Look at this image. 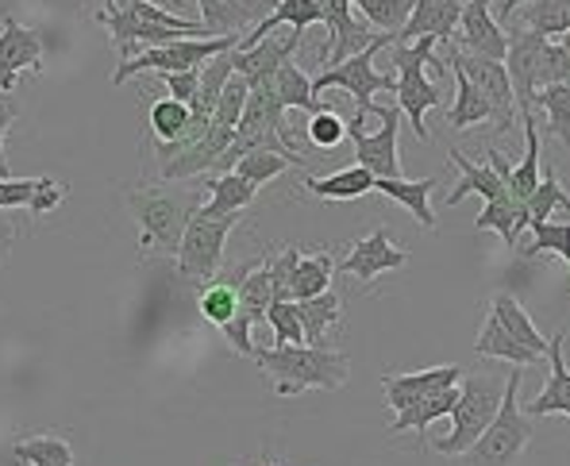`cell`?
<instances>
[{
	"label": "cell",
	"mask_w": 570,
	"mask_h": 466,
	"mask_svg": "<svg viewBox=\"0 0 570 466\" xmlns=\"http://www.w3.org/2000/svg\"><path fill=\"white\" fill-rule=\"evenodd\" d=\"M397 43V36H374L371 47L351 58H343L340 66H328V70H321L313 78V93H328V89H343V93L351 97V101L358 105V112L347 120V128H366V116H374V93H393L397 89V73H379L374 70V58L385 47Z\"/></svg>",
	"instance_id": "277c9868"
},
{
	"label": "cell",
	"mask_w": 570,
	"mask_h": 466,
	"mask_svg": "<svg viewBox=\"0 0 570 466\" xmlns=\"http://www.w3.org/2000/svg\"><path fill=\"white\" fill-rule=\"evenodd\" d=\"M448 70L455 73V105H451V112H448L451 128L466 131V128H474V123L490 120V105H485V97L471 86V78H466L459 66H448Z\"/></svg>",
	"instance_id": "8d00e7d4"
},
{
	"label": "cell",
	"mask_w": 570,
	"mask_h": 466,
	"mask_svg": "<svg viewBox=\"0 0 570 466\" xmlns=\"http://www.w3.org/2000/svg\"><path fill=\"white\" fill-rule=\"evenodd\" d=\"M490 313L501 320V328L509 331V336L517 339L521 347H528V351H535L540 359H548V339L540 336V328L532 324V316H528V309L521 301H517L513 294H498L490 301Z\"/></svg>",
	"instance_id": "83f0119b"
},
{
	"label": "cell",
	"mask_w": 570,
	"mask_h": 466,
	"mask_svg": "<svg viewBox=\"0 0 570 466\" xmlns=\"http://www.w3.org/2000/svg\"><path fill=\"white\" fill-rule=\"evenodd\" d=\"M239 216H193L186 236H181L178 247V270L186 281H197V286H208V281L220 274L224 266V247H228V236L236 231Z\"/></svg>",
	"instance_id": "ba28073f"
},
{
	"label": "cell",
	"mask_w": 570,
	"mask_h": 466,
	"mask_svg": "<svg viewBox=\"0 0 570 466\" xmlns=\"http://www.w3.org/2000/svg\"><path fill=\"white\" fill-rule=\"evenodd\" d=\"M200 181H205V189H208L205 205H200V216H236L255 201V194H258L239 173H216V178L205 173Z\"/></svg>",
	"instance_id": "d4e9b609"
},
{
	"label": "cell",
	"mask_w": 570,
	"mask_h": 466,
	"mask_svg": "<svg viewBox=\"0 0 570 466\" xmlns=\"http://www.w3.org/2000/svg\"><path fill=\"white\" fill-rule=\"evenodd\" d=\"M12 244H16V228H12V220H4V212H0V266L12 255Z\"/></svg>",
	"instance_id": "f907efd6"
},
{
	"label": "cell",
	"mask_w": 570,
	"mask_h": 466,
	"mask_svg": "<svg viewBox=\"0 0 570 466\" xmlns=\"http://www.w3.org/2000/svg\"><path fill=\"white\" fill-rule=\"evenodd\" d=\"M559 47H563V51L570 54V31H567V36H563V39H559Z\"/></svg>",
	"instance_id": "11a10c76"
},
{
	"label": "cell",
	"mask_w": 570,
	"mask_h": 466,
	"mask_svg": "<svg viewBox=\"0 0 570 466\" xmlns=\"http://www.w3.org/2000/svg\"><path fill=\"white\" fill-rule=\"evenodd\" d=\"M16 116H20L16 93H0V178H12V173H8V158H4V136H8V128H12Z\"/></svg>",
	"instance_id": "681fc988"
},
{
	"label": "cell",
	"mask_w": 570,
	"mask_h": 466,
	"mask_svg": "<svg viewBox=\"0 0 570 466\" xmlns=\"http://www.w3.org/2000/svg\"><path fill=\"white\" fill-rule=\"evenodd\" d=\"M513 16L543 39H563L570 31V0H528Z\"/></svg>",
	"instance_id": "836d02e7"
},
{
	"label": "cell",
	"mask_w": 570,
	"mask_h": 466,
	"mask_svg": "<svg viewBox=\"0 0 570 466\" xmlns=\"http://www.w3.org/2000/svg\"><path fill=\"white\" fill-rule=\"evenodd\" d=\"M12 452L28 466H73V447L62 436H50V432L12 439Z\"/></svg>",
	"instance_id": "d590c367"
},
{
	"label": "cell",
	"mask_w": 570,
	"mask_h": 466,
	"mask_svg": "<svg viewBox=\"0 0 570 466\" xmlns=\"http://www.w3.org/2000/svg\"><path fill=\"white\" fill-rule=\"evenodd\" d=\"M374 116L382 120L379 131L347 128V139L355 143V166H363L366 173H374V181L382 178H401L397 162V131H401V112L397 105H374Z\"/></svg>",
	"instance_id": "30bf717a"
},
{
	"label": "cell",
	"mask_w": 570,
	"mask_h": 466,
	"mask_svg": "<svg viewBox=\"0 0 570 466\" xmlns=\"http://www.w3.org/2000/svg\"><path fill=\"white\" fill-rule=\"evenodd\" d=\"M463 16V0H413L405 28L397 31V43H416V39H435V43H451Z\"/></svg>",
	"instance_id": "ffe728a7"
},
{
	"label": "cell",
	"mask_w": 570,
	"mask_h": 466,
	"mask_svg": "<svg viewBox=\"0 0 570 466\" xmlns=\"http://www.w3.org/2000/svg\"><path fill=\"white\" fill-rule=\"evenodd\" d=\"M451 162H455L459 170H463V178H459V186L448 194V205H451V208L463 205L471 194H478V197H482V201H505V197H509L505 181H501L498 173L490 170V162L474 166L471 158H466L463 151H451Z\"/></svg>",
	"instance_id": "cb8c5ba5"
},
{
	"label": "cell",
	"mask_w": 570,
	"mask_h": 466,
	"mask_svg": "<svg viewBox=\"0 0 570 466\" xmlns=\"http://www.w3.org/2000/svg\"><path fill=\"white\" fill-rule=\"evenodd\" d=\"M0 466H28V463L12 452V444H4V447H0Z\"/></svg>",
	"instance_id": "f5cc1de1"
},
{
	"label": "cell",
	"mask_w": 570,
	"mask_h": 466,
	"mask_svg": "<svg viewBox=\"0 0 570 466\" xmlns=\"http://www.w3.org/2000/svg\"><path fill=\"white\" fill-rule=\"evenodd\" d=\"M528 224L532 220H551V212L556 208H570V197H567V189H563V181H559V173L551 170H543L540 166V186H535V194L528 197Z\"/></svg>",
	"instance_id": "f35d334b"
},
{
	"label": "cell",
	"mask_w": 570,
	"mask_h": 466,
	"mask_svg": "<svg viewBox=\"0 0 570 466\" xmlns=\"http://www.w3.org/2000/svg\"><path fill=\"white\" fill-rule=\"evenodd\" d=\"M455 401H459V386H448V389H440V394L424 397V401H416L413 409L397 413L390 436H401V432H428L440 416H451Z\"/></svg>",
	"instance_id": "e575fe53"
},
{
	"label": "cell",
	"mask_w": 570,
	"mask_h": 466,
	"mask_svg": "<svg viewBox=\"0 0 570 466\" xmlns=\"http://www.w3.org/2000/svg\"><path fill=\"white\" fill-rule=\"evenodd\" d=\"M301 39H305V36H301V31H293V28L278 31V36L258 39V43L247 47V51H236V73L247 81V86H250V81H271L285 62H293Z\"/></svg>",
	"instance_id": "ac0fdd59"
},
{
	"label": "cell",
	"mask_w": 570,
	"mask_h": 466,
	"mask_svg": "<svg viewBox=\"0 0 570 466\" xmlns=\"http://www.w3.org/2000/svg\"><path fill=\"white\" fill-rule=\"evenodd\" d=\"M266 324L274 328V347H297L305 344V331H301V316L293 301H271L266 309Z\"/></svg>",
	"instance_id": "ee69618b"
},
{
	"label": "cell",
	"mask_w": 570,
	"mask_h": 466,
	"mask_svg": "<svg viewBox=\"0 0 570 466\" xmlns=\"http://www.w3.org/2000/svg\"><path fill=\"white\" fill-rule=\"evenodd\" d=\"M563 86H567V89H570V78H567V81H563Z\"/></svg>",
	"instance_id": "9f6ffc18"
},
{
	"label": "cell",
	"mask_w": 570,
	"mask_h": 466,
	"mask_svg": "<svg viewBox=\"0 0 570 466\" xmlns=\"http://www.w3.org/2000/svg\"><path fill=\"white\" fill-rule=\"evenodd\" d=\"M548 39L535 31H509V51H505V73L513 86V101L521 112H532L535 97V70H540V54Z\"/></svg>",
	"instance_id": "e0dca14e"
},
{
	"label": "cell",
	"mask_w": 570,
	"mask_h": 466,
	"mask_svg": "<svg viewBox=\"0 0 570 466\" xmlns=\"http://www.w3.org/2000/svg\"><path fill=\"white\" fill-rule=\"evenodd\" d=\"M474 355H482V359H501V363H513V366H540L543 359L535 351H528V347L517 344L513 336H509L505 328H501V320L498 316H485V324H482V331H478V339H474Z\"/></svg>",
	"instance_id": "484cf974"
},
{
	"label": "cell",
	"mask_w": 570,
	"mask_h": 466,
	"mask_svg": "<svg viewBox=\"0 0 570 466\" xmlns=\"http://www.w3.org/2000/svg\"><path fill=\"white\" fill-rule=\"evenodd\" d=\"M548 386L532 397L528 405H521L524 416H570V366L563 355V336L548 339Z\"/></svg>",
	"instance_id": "7402d4cb"
},
{
	"label": "cell",
	"mask_w": 570,
	"mask_h": 466,
	"mask_svg": "<svg viewBox=\"0 0 570 466\" xmlns=\"http://www.w3.org/2000/svg\"><path fill=\"white\" fill-rule=\"evenodd\" d=\"M297 305L301 316V331H305V344L308 347H328V331L340 324L343 316V301L340 294H321V297H308V301H293Z\"/></svg>",
	"instance_id": "f1b7e54d"
},
{
	"label": "cell",
	"mask_w": 570,
	"mask_h": 466,
	"mask_svg": "<svg viewBox=\"0 0 570 466\" xmlns=\"http://www.w3.org/2000/svg\"><path fill=\"white\" fill-rule=\"evenodd\" d=\"M43 178H0V212H12V208H28L31 197L39 194Z\"/></svg>",
	"instance_id": "bcb514c9"
},
{
	"label": "cell",
	"mask_w": 570,
	"mask_h": 466,
	"mask_svg": "<svg viewBox=\"0 0 570 466\" xmlns=\"http://www.w3.org/2000/svg\"><path fill=\"white\" fill-rule=\"evenodd\" d=\"M250 359L274 381L278 397H297L305 389H340L351 378V359L332 347H255Z\"/></svg>",
	"instance_id": "7a4b0ae2"
},
{
	"label": "cell",
	"mask_w": 570,
	"mask_h": 466,
	"mask_svg": "<svg viewBox=\"0 0 570 466\" xmlns=\"http://www.w3.org/2000/svg\"><path fill=\"white\" fill-rule=\"evenodd\" d=\"M405 262H409V251H405V247H397V244L390 239V231L379 228V231H371L366 239H358V244H351V251L343 255L335 270H340V274H351L355 281L371 286L374 278H382V274H390V270H401Z\"/></svg>",
	"instance_id": "5bb4252c"
},
{
	"label": "cell",
	"mask_w": 570,
	"mask_h": 466,
	"mask_svg": "<svg viewBox=\"0 0 570 466\" xmlns=\"http://www.w3.org/2000/svg\"><path fill=\"white\" fill-rule=\"evenodd\" d=\"M255 466H282V463H278V459H271V455H263V459H258Z\"/></svg>",
	"instance_id": "db71d44e"
},
{
	"label": "cell",
	"mask_w": 570,
	"mask_h": 466,
	"mask_svg": "<svg viewBox=\"0 0 570 466\" xmlns=\"http://www.w3.org/2000/svg\"><path fill=\"white\" fill-rule=\"evenodd\" d=\"M532 247L524 255H556L570 266V220L556 224V220H532Z\"/></svg>",
	"instance_id": "ab89813d"
},
{
	"label": "cell",
	"mask_w": 570,
	"mask_h": 466,
	"mask_svg": "<svg viewBox=\"0 0 570 466\" xmlns=\"http://www.w3.org/2000/svg\"><path fill=\"white\" fill-rule=\"evenodd\" d=\"M271 89H274V97H278L282 108H301V112H308V116L324 108L321 97L313 93V78H308L297 62H285L282 70L271 78Z\"/></svg>",
	"instance_id": "d6a6232c"
},
{
	"label": "cell",
	"mask_w": 570,
	"mask_h": 466,
	"mask_svg": "<svg viewBox=\"0 0 570 466\" xmlns=\"http://www.w3.org/2000/svg\"><path fill=\"white\" fill-rule=\"evenodd\" d=\"M289 166H293L289 158H282V155H274V151H250V155L239 158L232 173H239L243 181H250L255 189H263L266 181H274L278 173L289 170Z\"/></svg>",
	"instance_id": "b9f144b4"
},
{
	"label": "cell",
	"mask_w": 570,
	"mask_h": 466,
	"mask_svg": "<svg viewBox=\"0 0 570 466\" xmlns=\"http://www.w3.org/2000/svg\"><path fill=\"white\" fill-rule=\"evenodd\" d=\"M521 123H524V158L521 166H513V173H509L505 189L513 201L528 205V197L535 194V186H540V128H535V116L532 112H521Z\"/></svg>",
	"instance_id": "f546056e"
},
{
	"label": "cell",
	"mask_w": 570,
	"mask_h": 466,
	"mask_svg": "<svg viewBox=\"0 0 570 466\" xmlns=\"http://www.w3.org/2000/svg\"><path fill=\"white\" fill-rule=\"evenodd\" d=\"M567 78H570V54L548 39V47H543V54H540V70H535V89L563 86Z\"/></svg>",
	"instance_id": "f6af8a7d"
},
{
	"label": "cell",
	"mask_w": 570,
	"mask_h": 466,
	"mask_svg": "<svg viewBox=\"0 0 570 466\" xmlns=\"http://www.w3.org/2000/svg\"><path fill=\"white\" fill-rule=\"evenodd\" d=\"M305 189L321 201H358V197L374 194V173H366L363 166H347L328 178H305Z\"/></svg>",
	"instance_id": "4dcf8cb0"
},
{
	"label": "cell",
	"mask_w": 570,
	"mask_h": 466,
	"mask_svg": "<svg viewBox=\"0 0 570 466\" xmlns=\"http://www.w3.org/2000/svg\"><path fill=\"white\" fill-rule=\"evenodd\" d=\"M321 4V23L332 31V43H328V66H340L343 58L358 54L371 47L374 31L366 20H358L355 8H351V0H316Z\"/></svg>",
	"instance_id": "2e32d148"
},
{
	"label": "cell",
	"mask_w": 570,
	"mask_h": 466,
	"mask_svg": "<svg viewBox=\"0 0 570 466\" xmlns=\"http://www.w3.org/2000/svg\"><path fill=\"white\" fill-rule=\"evenodd\" d=\"M43 36L4 16V23H0V93H16L20 73L43 70Z\"/></svg>",
	"instance_id": "4fadbf2b"
},
{
	"label": "cell",
	"mask_w": 570,
	"mask_h": 466,
	"mask_svg": "<svg viewBox=\"0 0 570 466\" xmlns=\"http://www.w3.org/2000/svg\"><path fill=\"white\" fill-rule=\"evenodd\" d=\"M490 4H493V0H466L463 16H459L455 36H451V47H459L463 54L490 58V62H505L509 31L493 20Z\"/></svg>",
	"instance_id": "7c38bea8"
},
{
	"label": "cell",
	"mask_w": 570,
	"mask_h": 466,
	"mask_svg": "<svg viewBox=\"0 0 570 466\" xmlns=\"http://www.w3.org/2000/svg\"><path fill=\"white\" fill-rule=\"evenodd\" d=\"M278 0H197L200 8V28L208 36H247L263 16H271V8Z\"/></svg>",
	"instance_id": "d6986e66"
},
{
	"label": "cell",
	"mask_w": 570,
	"mask_h": 466,
	"mask_svg": "<svg viewBox=\"0 0 570 466\" xmlns=\"http://www.w3.org/2000/svg\"><path fill=\"white\" fill-rule=\"evenodd\" d=\"M186 123H189V105L174 101V97H163V101L150 105V131H155L158 143H174L186 131Z\"/></svg>",
	"instance_id": "60d3db41"
},
{
	"label": "cell",
	"mask_w": 570,
	"mask_h": 466,
	"mask_svg": "<svg viewBox=\"0 0 570 466\" xmlns=\"http://www.w3.org/2000/svg\"><path fill=\"white\" fill-rule=\"evenodd\" d=\"M440 186V178H421V181H405V178H382L374 181V194L390 197V201L405 205L416 216L424 231H435V212H432V189Z\"/></svg>",
	"instance_id": "603a6c76"
},
{
	"label": "cell",
	"mask_w": 570,
	"mask_h": 466,
	"mask_svg": "<svg viewBox=\"0 0 570 466\" xmlns=\"http://www.w3.org/2000/svg\"><path fill=\"white\" fill-rule=\"evenodd\" d=\"M532 108H540V112L548 116V136H556L559 143L570 147V89L567 86L535 89Z\"/></svg>",
	"instance_id": "74e56055"
},
{
	"label": "cell",
	"mask_w": 570,
	"mask_h": 466,
	"mask_svg": "<svg viewBox=\"0 0 570 466\" xmlns=\"http://www.w3.org/2000/svg\"><path fill=\"white\" fill-rule=\"evenodd\" d=\"M474 228L498 231L505 251H517V236L528 228V208L521 201H513V197H505V201H485V208L474 220Z\"/></svg>",
	"instance_id": "1f68e13d"
},
{
	"label": "cell",
	"mask_w": 570,
	"mask_h": 466,
	"mask_svg": "<svg viewBox=\"0 0 570 466\" xmlns=\"http://www.w3.org/2000/svg\"><path fill=\"white\" fill-rule=\"evenodd\" d=\"M521 366L505 374V394H501V409L490 420V428L466 447L459 459L463 466H517L524 447L532 444V420L521 409Z\"/></svg>",
	"instance_id": "3957f363"
},
{
	"label": "cell",
	"mask_w": 570,
	"mask_h": 466,
	"mask_svg": "<svg viewBox=\"0 0 570 466\" xmlns=\"http://www.w3.org/2000/svg\"><path fill=\"white\" fill-rule=\"evenodd\" d=\"M528 4V0H501V4H498V16H493V20H513V12H517V8H524Z\"/></svg>",
	"instance_id": "816d5d0a"
},
{
	"label": "cell",
	"mask_w": 570,
	"mask_h": 466,
	"mask_svg": "<svg viewBox=\"0 0 570 466\" xmlns=\"http://www.w3.org/2000/svg\"><path fill=\"white\" fill-rule=\"evenodd\" d=\"M97 23L100 28H108L116 51H120V62L150 51V47H166V43H174V39H186V36H178V31H166V28H158V23L128 12L120 0H105V8H97Z\"/></svg>",
	"instance_id": "8fae6325"
},
{
	"label": "cell",
	"mask_w": 570,
	"mask_h": 466,
	"mask_svg": "<svg viewBox=\"0 0 570 466\" xmlns=\"http://www.w3.org/2000/svg\"><path fill=\"white\" fill-rule=\"evenodd\" d=\"M66 201V186L62 181H55V178H43V186H39V194L31 197V205H28V216L31 220H43L47 212H55L58 205Z\"/></svg>",
	"instance_id": "c3c4849f"
},
{
	"label": "cell",
	"mask_w": 570,
	"mask_h": 466,
	"mask_svg": "<svg viewBox=\"0 0 570 466\" xmlns=\"http://www.w3.org/2000/svg\"><path fill=\"white\" fill-rule=\"evenodd\" d=\"M243 36H216V39H174V43L166 47H150V51H142L136 58H128V62L116 66L112 73V86H124L128 78H136V73H181V70H200L205 62H213L216 54L224 51H236Z\"/></svg>",
	"instance_id": "52a82bcc"
},
{
	"label": "cell",
	"mask_w": 570,
	"mask_h": 466,
	"mask_svg": "<svg viewBox=\"0 0 570 466\" xmlns=\"http://www.w3.org/2000/svg\"><path fill=\"white\" fill-rule=\"evenodd\" d=\"M390 54H393V73H397V89H393V97H397V112L409 116L416 139L428 143L432 136H428L424 112H428V108H440L443 105V89L435 86V81L424 78V66L435 58V39L393 43Z\"/></svg>",
	"instance_id": "5b68a950"
},
{
	"label": "cell",
	"mask_w": 570,
	"mask_h": 466,
	"mask_svg": "<svg viewBox=\"0 0 570 466\" xmlns=\"http://www.w3.org/2000/svg\"><path fill=\"white\" fill-rule=\"evenodd\" d=\"M305 136L313 139V147H321V151H335V147L347 139V120H343L335 108L324 105L321 112H313L308 116V123H305Z\"/></svg>",
	"instance_id": "7bdbcfd3"
},
{
	"label": "cell",
	"mask_w": 570,
	"mask_h": 466,
	"mask_svg": "<svg viewBox=\"0 0 570 466\" xmlns=\"http://www.w3.org/2000/svg\"><path fill=\"white\" fill-rule=\"evenodd\" d=\"M459 381H463V370L455 363L432 366V370H416V374H382L385 401H390L393 413L413 409L416 401H424V397L440 394L448 386H459Z\"/></svg>",
	"instance_id": "9a60e30c"
},
{
	"label": "cell",
	"mask_w": 570,
	"mask_h": 466,
	"mask_svg": "<svg viewBox=\"0 0 570 466\" xmlns=\"http://www.w3.org/2000/svg\"><path fill=\"white\" fill-rule=\"evenodd\" d=\"M501 394H505V381L493 378V374H471V378L459 381V401L451 409V432L443 439H435V452L448 455V459H459L490 428V420L501 409Z\"/></svg>",
	"instance_id": "8992f818"
},
{
	"label": "cell",
	"mask_w": 570,
	"mask_h": 466,
	"mask_svg": "<svg viewBox=\"0 0 570 466\" xmlns=\"http://www.w3.org/2000/svg\"><path fill=\"white\" fill-rule=\"evenodd\" d=\"M158 81L166 86V93L181 105H193L200 93V70H181V73H158Z\"/></svg>",
	"instance_id": "7dc6e473"
},
{
	"label": "cell",
	"mask_w": 570,
	"mask_h": 466,
	"mask_svg": "<svg viewBox=\"0 0 570 466\" xmlns=\"http://www.w3.org/2000/svg\"><path fill=\"white\" fill-rule=\"evenodd\" d=\"M332 274H335V262L328 251H313V255H301L297 266L289 274V301H308V297H321L332 289Z\"/></svg>",
	"instance_id": "4316f807"
},
{
	"label": "cell",
	"mask_w": 570,
	"mask_h": 466,
	"mask_svg": "<svg viewBox=\"0 0 570 466\" xmlns=\"http://www.w3.org/2000/svg\"><path fill=\"white\" fill-rule=\"evenodd\" d=\"M208 189L205 181H158V186H136L124 194L128 212L139 224V247L158 255H178L181 236H186L189 220L200 212Z\"/></svg>",
	"instance_id": "6da1fadb"
},
{
	"label": "cell",
	"mask_w": 570,
	"mask_h": 466,
	"mask_svg": "<svg viewBox=\"0 0 570 466\" xmlns=\"http://www.w3.org/2000/svg\"><path fill=\"white\" fill-rule=\"evenodd\" d=\"M448 47V66H459V70L471 78V86L478 93L485 97V105H490V120L498 123L493 131H513V86H509V73H505V62H490V58H478V54H463L459 47L443 43Z\"/></svg>",
	"instance_id": "9c48e42d"
},
{
	"label": "cell",
	"mask_w": 570,
	"mask_h": 466,
	"mask_svg": "<svg viewBox=\"0 0 570 466\" xmlns=\"http://www.w3.org/2000/svg\"><path fill=\"white\" fill-rule=\"evenodd\" d=\"M255 262L258 259L239 262V266H232V270H220L213 281H208V286H200L197 309H200V316H205L208 324L224 328V324L236 320V313H239V281L247 278L250 270H255Z\"/></svg>",
	"instance_id": "44dd1931"
}]
</instances>
